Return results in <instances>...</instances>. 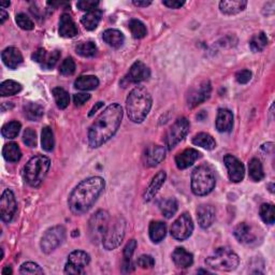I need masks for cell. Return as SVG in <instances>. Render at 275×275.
Here are the masks:
<instances>
[{"mask_svg":"<svg viewBox=\"0 0 275 275\" xmlns=\"http://www.w3.org/2000/svg\"><path fill=\"white\" fill-rule=\"evenodd\" d=\"M172 260L179 268H188L194 262V256L187 252L184 247H178L172 253Z\"/></svg>","mask_w":275,"mask_h":275,"instance_id":"cell-26","label":"cell"},{"mask_svg":"<svg viewBox=\"0 0 275 275\" xmlns=\"http://www.w3.org/2000/svg\"><path fill=\"white\" fill-rule=\"evenodd\" d=\"M0 6L2 7H9L10 6V2H7V3H0Z\"/></svg>","mask_w":275,"mask_h":275,"instance_id":"cell-59","label":"cell"},{"mask_svg":"<svg viewBox=\"0 0 275 275\" xmlns=\"http://www.w3.org/2000/svg\"><path fill=\"white\" fill-rule=\"evenodd\" d=\"M162 4L170 9H180L181 7L185 5L184 2H179V0H163Z\"/></svg>","mask_w":275,"mask_h":275,"instance_id":"cell-54","label":"cell"},{"mask_svg":"<svg viewBox=\"0 0 275 275\" xmlns=\"http://www.w3.org/2000/svg\"><path fill=\"white\" fill-rule=\"evenodd\" d=\"M103 105V102H101V101H99V102H97L94 106H93V109H91L90 110V112H89V114H88V116H93L99 109H101V106Z\"/></svg>","mask_w":275,"mask_h":275,"instance_id":"cell-56","label":"cell"},{"mask_svg":"<svg viewBox=\"0 0 275 275\" xmlns=\"http://www.w3.org/2000/svg\"><path fill=\"white\" fill-rule=\"evenodd\" d=\"M197 218L200 227L210 228L215 221V209L210 204H201L197 209Z\"/></svg>","mask_w":275,"mask_h":275,"instance_id":"cell-21","label":"cell"},{"mask_svg":"<svg viewBox=\"0 0 275 275\" xmlns=\"http://www.w3.org/2000/svg\"><path fill=\"white\" fill-rule=\"evenodd\" d=\"M248 172L249 177L255 182H260L264 178V172L262 168V163L257 158H253V159L248 163Z\"/></svg>","mask_w":275,"mask_h":275,"instance_id":"cell-36","label":"cell"},{"mask_svg":"<svg viewBox=\"0 0 275 275\" xmlns=\"http://www.w3.org/2000/svg\"><path fill=\"white\" fill-rule=\"evenodd\" d=\"M51 160L43 155H38L32 157L24 168L25 180L32 187H38L41 185L46 177Z\"/></svg>","mask_w":275,"mask_h":275,"instance_id":"cell-4","label":"cell"},{"mask_svg":"<svg viewBox=\"0 0 275 275\" xmlns=\"http://www.w3.org/2000/svg\"><path fill=\"white\" fill-rule=\"evenodd\" d=\"M151 4H152L151 0H133V5L137 6V7H141V8L147 7Z\"/></svg>","mask_w":275,"mask_h":275,"instance_id":"cell-55","label":"cell"},{"mask_svg":"<svg viewBox=\"0 0 275 275\" xmlns=\"http://www.w3.org/2000/svg\"><path fill=\"white\" fill-rule=\"evenodd\" d=\"M240 262L239 256L229 247H221L205 259L209 268L217 271L229 272L238 268Z\"/></svg>","mask_w":275,"mask_h":275,"instance_id":"cell-6","label":"cell"},{"mask_svg":"<svg viewBox=\"0 0 275 275\" xmlns=\"http://www.w3.org/2000/svg\"><path fill=\"white\" fill-rule=\"evenodd\" d=\"M233 235H235L236 239L242 244H253L257 241L258 235L255 228L247 223H240L238 224L235 230H233Z\"/></svg>","mask_w":275,"mask_h":275,"instance_id":"cell-17","label":"cell"},{"mask_svg":"<svg viewBox=\"0 0 275 275\" xmlns=\"http://www.w3.org/2000/svg\"><path fill=\"white\" fill-rule=\"evenodd\" d=\"M98 86L99 80L95 76H81L74 82V87L80 90H93Z\"/></svg>","mask_w":275,"mask_h":275,"instance_id":"cell-31","label":"cell"},{"mask_svg":"<svg viewBox=\"0 0 275 275\" xmlns=\"http://www.w3.org/2000/svg\"><path fill=\"white\" fill-rule=\"evenodd\" d=\"M41 144H42V148L46 152H52L54 149L55 139L51 127L45 126L42 128V132H41Z\"/></svg>","mask_w":275,"mask_h":275,"instance_id":"cell-37","label":"cell"},{"mask_svg":"<svg viewBox=\"0 0 275 275\" xmlns=\"http://www.w3.org/2000/svg\"><path fill=\"white\" fill-rule=\"evenodd\" d=\"M159 209L166 218H171L176 215L179 209V204L176 198H167L159 203Z\"/></svg>","mask_w":275,"mask_h":275,"instance_id":"cell-35","label":"cell"},{"mask_svg":"<svg viewBox=\"0 0 275 275\" xmlns=\"http://www.w3.org/2000/svg\"><path fill=\"white\" fill-rule=\"evenodd\" d=\"M61 58V52L58 49L47 53L44 48H38L37 51L32 54V60L36 63L40 64L44 69H52L57 64Z\"/></svg>","mask_w":275,"mask_h":275,"instance_id":"cell-18","label":"cell"},{"mask_svg":"<svg viewBox=\"0 0 275 275\" xmlns=\"http://www.w3.org/2000/svg\"><path fill=\"white\" fill-rule=\"evenodd\" d=\"M153 99L149 91L142 86L133 88L126 100L128 118L133 123H142L152 109Z\"/></svg>","mask_w":275,"mask_h":275,"instance_id":"cell-3","label":"cell"},{"mask_svg":"<svg viewBox=\"0 0 275 275\" xmlns=\"http://www.w3.org/2000/svg\"><path fill=\"white\" fill-rule=\"evenodd\" d=\"M247 2L244 0H224L219 3V10L222 13L226 15H236L245 10Z\"/></svg>","mask_w":275,"mask_h":275,"instance_id":"cell-27","label":"cell"},{"mask_svg":"<svg viewBox=\"0 0 275 275\" xmlns=\"http://www.w3.org/2000/svg\"><path fill=\"white\" fill-rule=\"evenodd\" d=\"M53 96L55 99V102L60 109H66L69 105L70 96L67 91L62 87L53 88Z\"/></svg>","mask_w":275,"mask_h":275,"instance_id":"cell-41","label":"cell"},{"mask_svg":"<svg viewBox=\"0 0 275 275\" xmlns=\"http://www.w3.org/2000/svg\"><path fill=\"white\" fill-rule=\"evenodd\" d=\"M149 77H151V71L148 67L138 61L130 67L128 73L121 81V85L127 87L129 84H138L140 82L146 81Z\"/></svg>","mask_w":275,"mask_h":275,"instance_id":"cell-14","label":"cell"},{"mask_svg":"<svg viewBox=\"0 0 275 275\" xmlns=\"http://www.w3.org/2000/svg\"><path fill=\"white\" fill-rule=\"evenodd\" d=\"M199 158H201V153L195 148H187L176 156V163L180 170H184L193 166Z\"/></svg>","mask_w":275,"mask_h":275,"instance_id":"cell-20","label":"cell"},{"mask_svg":"<svg viewBox=\"0 0 275 275\" xmlns=\"http://www.w3.org/2000/svg\"><path fill=\"white\" fill-rule=\"evenodd\" d=\"M21 274H30V275H36V274H43V270L41 269V266L35 262H25L21 265L20 269Z\"/></svg>","mask_w":275,"mask_h":275,"instance_id":"cell-47","label":"cell"},{"mask_svg":"<svg viewBox=\"0 0 275 275\" xmlns=\"http://www.w3.org/2000/svg\"><path fill=\"white\" fill-rule=\"evenodd\" d=\"M43 113V107L38 103L29 102L26 105H24V114L28 121L38 122L42 119Z\"/></svg>","mask_w":275,"mask_h":275,"instance_id":"cell-32","label":"cell"},{"mask_svg":"<svg viewBox=\"0 0 275 275\" xmlns=\"http://www.w3.org/2000/svg\"><path fill=\"white\" fill-rule=\"evenodd\" d=\"M23 141H24V143L26 144L28 147H36L37 146V133H36V131L33 129H31V128H27L24 132Z\"/></svg>","mask_w":275,"mask_h":275,"instance_id":"cell-49","label":"cell"},{"mask_svg":"<svg viewBox=\"0 0 275 275\" xmlns=\"http://www.w3.org/2000/svg\"><path fill=\"white\" fill-rule=\"evenodd\" d=\"M166 179H167V174L164 171H159L152 179L151 183H149V185L145 189L144 195H143V200L145 202H149L157 195L158 191H159V189L163 185Z\"/></svg>","mask_w":275,"mask_h":275,"instance_id":"cell-22","label":"cell"},{"mask_svg":"<svg viewBox=\"0 0 275 275\" xmlns=\"http://www.w3.org/2000/svg\"><path fill=\"white\" fill-rule=\"evenodd\" d=\"M3 155L7 161L18 162L22 157V152H21V148L18 145V143L11 142V143H8L4 146Z\"/></svg>","mask_w":275,"mask_h":275,"instance_id":"cell-33","label":"cell"},{"mask_svg":"<svg viewBox=\"0 0 275 275\" xmlns=\"http://www.w3.org/2000/svg\"><path fill=\"white\" fill-rule=\"evenodd\" d=\"M90 99V95L88 94H76L73 96V102L76 105H83Z\"/></svg>","mask_w":275,"mask_h":275,"instance_id":"cell-53","label":"cell"},{"mask_svg":"<svg viewBox=\"0 0 275 275\" xmlns=\"http://www.w3.org/2000/svg\"><path fill=\"white\" fill-rule=\"evenodd\" d=\"M60 72L63 76H72L76 72V63L72 57H67L60 66Z\"/></svg>","mask_w":275,"mask_h":275,"instance_id":"cell-46","label":"cell"},{"mask_svg":"<svg viewBox=\"0 0 275 275\" xmlns=\"http://www.w3.org/2000/svg\"><path fill=\"white\" fill-rule=\"evenodd\" d=\"M211 91H212V86L210 81H203L200 83L199 85L195 86L191 88L188 94H187V105L193 109V107L198 106L199 104H201L205 102L207 99L211 96Z\"/></svg>","mask_w":275,"mask_h":275,"instance_id":"cell-13","label":"cell"},{"mask_svg":"<svg viewBox=\"0 0 275 275\" xmlns=\"http://www.w3.org/2000/svg\"><path fill=\"white\" fill-rule=\"evenodd\" d=\"M66 240V229L64 226H54L47 229L41 239V249L45 254L54 252L57 247H60Z\"/></svg>","mask_w":275,"mask_h":275,"instance_id":"cell-9","label":"cell"},{"mask_svg":"<svg viewBox=\"0 0 275 275\" xmlns=\"http://www.w3.org/2000/svg\"><path fill=\"white\" fill-rule=\"evenodd\" d=\"M126 233V221L123 216H118L111 223L102 239L103 247L107 251H113L123 242Z\"/></svg>","mask_w":275,"mask_h":275,"instance_id":"cell-7","label":"cell"},{"mask_svg":"<svg viewBox=\"0 0 275 275\" xmlns=\"http://www.w3.org/2000/svg\"><path fill=\"white\" fill-rule=\"evenodd\" d=\"M98 6H99V2H95V0H81V2H78L77 4V7L81 11H86V12L97 10Z\"/></svg>","mask_w":275,"mask_h":275,"instance_id":"cell-50","label":"cell"},{"mask_svg":"<svg viewBox=\"0 0 275 275\" xmlns=\"http://www.w3.org/2000/svg\"><path fill=\"white\" fill-rule=\"evenodd\" d=\"M15 21H16V24L20 26V28L24 30H32L33 28H35V24H33L30 18H28L25 13H19L18 15H16Z\"/></svg>","mask_w":275,"mask_h":275,"instance_id":"cell-48","label":"cell"},{"mask_svg":"<svg viewBox=\"0 0 275 275\" xmlns=\"http://www.w3.org/2000/svg\"><path fill=\"white\" fill-rule=\"evenodd\" d=\"M60 35L64 38H73L78 35V27L69 14H63L60 20Z\"/></svg>","mask_w":275,"mask_h":275,"instance_id":"cell-24","label":"cell"},{"mask_svg":"<svg viewBox=\"0 0 275 275\" xmlns=\"http://www.w3.org/2000/svg\"><path fill=\"white\" fill-rule=\"evenodd\" d=\"M193 143L197 146L207 149V151H212V149L216 147V142L214 138L206 132H200L198 135H196L193 139Z\"/></svg>","mask_w":275,"mask_h":275,"instance_id":"cell-34","label":"cell"},{"mask_svg":"<svg viewBox=\"0 0 275 275\" xmlns=\"http://www.w3.org/2000/svg\"><path fill=\"white\" fill-rule=\"evenodd\" d=\"M22 125L18 121H12L10 123H7L3 126L2 129V135L7 139H14L19 136L21 131Z\"/></svg>","mask_w":275,"mask_h":275,"instance_id":"cell-40","label":"cell"},{"mask_svg":"<svg viewBox=\"0 0 275 275\" xmlns=\"http://www.w3.org/2000/svg\"><path fill=\"white\" fill-rule=\"evenodd\" d=\"M110 214L104 210H99L91 215L88 222V232L91 242L95 244L102 242V239L110 226Z\"/></svg>","mask_w":275,"mask_h":275,"instance_id":"cell-8","label":"cell"},{"mask_svg":"<svg viewBox=\"0 0 275 275\" xmlns=\"http://www.w3.org/2000/svg\"><path fill=\"white\" fill-rule=\"evenodd\" d=\"M4 64L10 69H16L23 63V55L16 47H7L2 53Z\"/></svg>","mask_w":275,"mask_h":275,"instance_id":"cell-23","label":"cell"},{"mask_svg":"<svg viewBox=\"0 0 275 275\" xmlns=\"http://www.w3.org/2000/svg\"><path fill=\"white\" fill-rule=\"evenodd\" d=\"M266 44H268V38H266L264 32L256 33L255 36L252 37L251 41H249V46H251V49L255 53L263 51Z\"/></svg>","mask_w":275,"mask_h":275,"instance_id":"cell-39","label":"cell"},{"mask_svg":"<svg viewBox=\"0 0 275 275\" xmlns=\"http://www.w3.org/2000/svg\"><path fill=\"white\" fill-rule=\"evenodd\" d=\"M128 26H129V29L131 31V35L133 38L142 39L146 36L147 30H146L145 25L140 20H137V19L130 20Z\"/></svg>","mask_w":275,"mask_h":275,"instance_id":"cell-42","label":"cell"},{"mask_svg":"<svg viewBox=\"0 0 275 275\" xmlns=\"http://www.w3.org/2000/svg\"><path fill=\"white\" fill-rule=\"evenodd\" d=\"M149 238L154 243H159L167 235V225L162 222H152L149 225Z\"/></svg>","mask_w":275,"mask_h":275,"instance_id":"cell-29","label":"cell"},{"mask_svg":"<svg viewBox=\"0 0 275 275\" xmlns=\"http://www.w3.org/2000/svg\"><path fill=\"white\" fill-rule=\"evenodd\" d=\"M3 274L4 275H6V274H12L11 268H9V266H6V268L3 270Z\"/></svg>","mask_w":275,"mask_h":275,"instance_id":"cell-58","label":"cell"},{"mask_svg":"<svg viewBox=\"0 0 275 275\" xmlns=\"http://www.w3.org/2000/svg\"><path fill=\"white\" fill-rule=\"evenodd\" d=\"M166 157V148L161 145H149L143 153V161L147 167L159 164Z\"/></svg>","mask_w":275,"mask_h":275,"instance_id":"cell-19","label":"cell"},{"mask_svg":"<svg viewBox=\"0 0 275 275\" xmlns=\"http://www.w3.org/2000/svg\"><path fill=\"white\" fill-rule=\"evenodd\" d=\"M76 51L80 56L89 58V57L96 56L98 48L94 42H91V41H86V42H81L80 44H78V46L76 47Z\"/></svg>","mask_w":275,"mask_h":275,"instance_id":"cell-43","label":"cell"},{"mask_svg":"<svg viewBox=\"0 0 275 275\" xmlns=\"http://www.w3.org/2000/svg\"><path fill=\"white\" fill-rule=\"evenodd\" d=\"M193 231L194 223L193 218L190 217V215L188 213H183L171 226L172 237L179 241H184L188 239L191 236Z\"/></svg>","mask_w":275,"mask_h":275,"instance_id":"cell-12","label":"cell"},{"mask_svg":"<svg viewBox=\"0 0 275 275\" xmlns=\"http://www.w3.org/2000/svg\"><path fill=\"white\" fill-rule=\"evenodd\" d=\"M103 41L114 48L121 47L125 42V37L123 33L118 29H106L102 35Z\"/></svg>","mask_w":275,"mask_h":275,"instance_id":"cell-28","label":"cell"},{"mask_svg":"<svg viewBox=\"0 0 275 275\" xmlns=\"http://www.w3.org/2000/svg\"><path fill=\"white\" fill-rule=\"evenodd\" d=\"M138 266L142 269H151L155 265V260L152 256L149 255H142L138 258L137 260Z\"/></svg>","mask_w":275,"mask_h":275,"instance_id":"cell-51","label":"cell"},{"mask_svg":"<svg viewBox=\"0 0 275 275\" xmlns=\"http://www.w3.org/2000/svg\"><path fill=\"white\" fill-rule=\"evenodd\" d=\"M18 210V203L14 194L10 189H6L0 199V216L5 223H10Z\"/></svg>","mask_w":275,"mask_h":275,"instance_id":"cell-15","label":"cell"},{"mask_svg":"<svg viewBox=\"0 0 275 275\" xmlns=\"http://www.w3.org/2000/svg\"><path fill=\"white\" fill-rule=\"evenodd\" d=\"M233 126V114L228 109H219L216 118V129L219 132H229Z\"/></svg>","mask_w":275,"mask_h":275,"instance_id":"cell-25","label":"cell"},{"mask_svg":"<svg viewBox=\"0 0 275 275\" xmlns=\"http://www.w3.org/2000/svg\"><path fill=\"white\" fill-rule=\"evenodd\" d=\"M105 182L100 177H91L82 181L72 190L68 199V206L74 215H83L95 204L102 194Z\"/></svg>","mask_w":275,"mask_h":275,"instance_id":"cell-2","label":"cell"},{"mask_svg":"<svg viewBox=\"0 0 275 275\" xmlns=\"http://www.w3.org/2000/svg\"><path fill=\"white\" fill-rule=\"evenodd\" d=\"M101 18H102V11L97 9L94 11L87 12L85 15H83L81 19V23L83 26L85 27V29L94 30L97 28L100 21H101Z\"/></svg>","mask_w":275,"mask_h":275,"instance_id":"cell-30","label":"cell"},{"mask_svg":"<svg viewBox=\"0 0 275 275\" xmlns=\"http://www.w3.org/2000/svg\"><path fill=\"white\" fill-rule=\"evenodd\" d=\"M260 217L263 221V223L268 225H273L275 221V210L274 205L270 203H263L261 204L259 209Z\"/></svg>","mask_w":275,"mask_h":275,"instance_id":"cell-44","label":"cell"},{"mask_svg":"<svg viewBox=\"0 0 275 275\" xmlns=\"http://www.w3.org/2000/svg\"><path fill=\"white\" fill-rule=\"evenodd\" d=\"M137 248V241L130 240L124 248V268H128V271H130L131 266V257L135 253Z\"/></svg>","mask_w":275,"mask_h":275,"instance_id":"cell-45","label":"cell"},{"mask_svg":"<svg viewBox=\"0 0 275 275\" xmlns=\"http://www.w3.org/2000/svg\"><path fill=\"white\" fill-rule=\"evenodd\" d=\"M90 262V257L86 252L74 251L68 256V262L65 266V273L71 275L84 274V268Z\"/></svg>","mask_w":275,"mask_h":275,"instance_id":"cell-11","label":"cell"},{"mask_svg":"<svg viewBox=\"0 0 275 275\" xmlns=\"http://www.w3.org/2000/svg\"><path fill=\"white\" fill-rule=\"evenodd\" d=\"M190 124L186 118H181L176 121L172 126L167 131L164 136L166 146L169 149L176 147L181 141L184 139L189 131Z\"/></svg>","mask_w":275,"mask_h":275,"instance_id":"cell-10","label":"cell"},{"mask_svg":"<svg viewBox=\"0 0 275 275\" xmlns=\"http://www.w3.org/2000/svg\"><path fill=\"white\" fill-rule=\"evenodd\" d=\"M8 18H9V14H8L4 9L0 10V24H4Z\"/></svg>","mask_w":275,"mask_h":275,"instance_id":"cell-57","label":"cell"},{"mask_svg":"<svg viewBox=\"0 0 275 275\" xmlns=\"http://www.w3.org/2000/svg\"><path fill=\"white\" fill-rule=\"evenodd\" d=\"M21 90H22V85L20 84V83L12 80H7L0 84V95H2L3 97L16 95L19 94Z\"/></svg>","mask_w":275,"mask_h":275,"instance_id":"cell-38","label":"cell"},{"mask_svg":"<svg viewBox=\"0 0 275 275\" xmlns=\"http://www.w3.org/2000/svg\"><path fill=\"white\" fill-rule=\"evenodd\" d=\"M224 162L227 168L228 177L231 182L239 183L243 181L245 176V168L243 163L237 157L228 154L224 157Z\"/></svg>","mask_w":275,"mask_h":275,"instance_id":"cell-16","label":"cell"},{"mask_svg":"<svg viewBox=\"0 0 275 275\" xmlns=\"http://www.w3.org/2000/svg\"><path fill=\"white\" fill-rule=\"evenodd\" d=\"M252 72L247 70V69H244V70H241L239 72H237L236 74V80L238 83H240V84H247V83L251 81L252 79Z\"/></svg>","mask_w":275,"mask_h":275,"instance_id":"cell-52","label":"cell"},{"mask_svg":"<svg viewBox=\"0 0 275 275\" xmlns=\"http://www.w3.org/2000/svg\"><path fill=\"white\" fill-rule=\"evenodd\" d=\"M123 114V107L119 103H112L106 106L88 129L89 146L98 148L114 137L122 124Z\"/></svg>","mask_w":275,"mask_h":275,"instance_id":"cell-1","label":"cell"},{"mask_svg":"<svg viewBox=\"0 0 275 275\" xmlns=\"http://www.w3.org/2000/svg\"><path fill=\"white\" fill-rule=\"evenodd\" d=\"M216 180L209 166H199L191 173V190L196 196H206L214 189Z\"/></svg>","mask_w":275,"mask_h":275,"instance_id":"cell-5","label":"cell"}]
</instances>
